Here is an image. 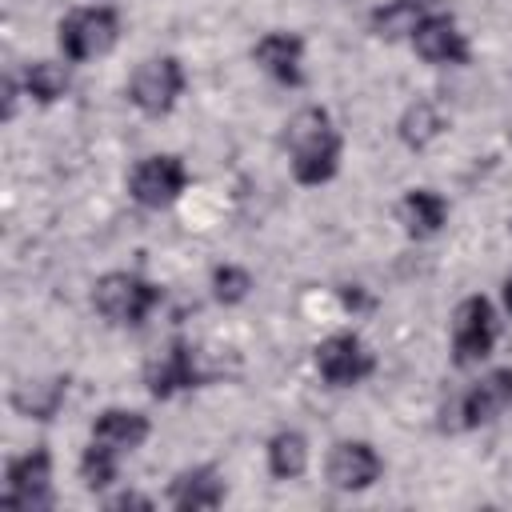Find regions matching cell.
Wrapping results in <instances>:
<instances>
[{
  "mask_svg": "<svg viewBox=\"0 0 512 512\" xmlns=\"http://www.w3.org/2000/svg\"><path fill=\"white\" fill-rule=\"evenodd\" d=\"M284 144H288V160H292V172L300 184H324L336 176V164H340V136L328 120L324 108H304L288 120V132H284Z\"/></svg>",
  "mask_w": 512,
  "mask_h": 512,
  "instance_id": "obj_1",
  "label": "cell"
},
{
  "mask_svg": "<svg viewBox=\"0 0 512 512\" xmlns=\"http://www.w3.org/2000/svg\"><path fill=\"white\" fill-rule=\"evenodd\" d=\"M92 300H96L100 316L112 324H144V316L160 304V288L132 272H108L96 284Z\"/></svg>",
  "mask_w": 512,
  "mask_h": 512,
  "instance_id": "obj_2",
  "label": "cell"
},
{
  "mask_svg": "<svg viewBox=\"0 0 512 512\" xmlns=\"http://www.w3.org/2000/svg\"><path fill=\"white\" fill-rule=\"evenodd\" d=\"M120 20L112 8H76L60 20V48L68 60H92L116 44Z\"/></svg>",
  "mask_w": 512,
  "mask_h": 512,
  "instance_id": "obj_3",
  "label": "cell"
},
{
  "mask_svg": "<svg viewBox=\"0 0 512 512\" xmlns=\"http://www.w3.org/2000/svg\"><path fill=\"white\" fill-rule=\"evenodd\" d=\"M496 344V316L484 296H468L452 316V356L460 368L480 364Z\"/></svg>",
  "mask_w": 512,
  "mask_h": 512,
  "instance_id": "obj_4",
  "label": "cell"
},
{
  "mask_svg": "<svg viewBox=\"0 0 512 512\" xmlns=\"http://www.w3.org/2000/svg\"><path fill=\"white\" fill-rule=\"evenodd\" d=\"M180 88H184V68H180V60H172V56H152V60H144V64L132 72L128 96H132V104H136L140 112L160 116V112H168V108L176 104Z\"/></svg>",
  "mask_w": 512,
  "mask_h": 512,
  "instance_id": "obj_5",
  "label": "cell"
},
{
  "mask_svg": "<svg viewBox=\"0 0 512 512\" xmlns=\"http://www.w3.org/2000/svg\"><path fill=\"white\" fill-rule=\"evenodd\" d=\"M188 184V168L180 164V156H148L132 168L128 176V188H132V200L144 204V208H164L172 204Z\"/></svg>",
  "mask_w": 512,
  "mask_h": 512,
  "instance_id": "obj_6",
  "label": "cell"
},
{
  "mask_svg": "<svg viewBox=\"0 0 512 512\" xmlns=\"http://www.w3.org/2000/svg\"><path fill=\"white\" fill-rule=\"evenodd\" d=\"M316 368H320V376H324L328 384L352 388V384H360V380L376 368V360H372V352L364 348L360 336L336 332V336H328L324 344H316Z\"/></svg>",
  "mask_w": 512,
  "mask_h": 512,
  "instance_id": "obj_7",
  "label": "cell"
},
{
  "mask_svg": "<svg viewBox=\"0 0 512 512\" xmlns=\"http://www.w3.org/2000/svg\"><path fill=\"white\" fill-rule=\"evenodd\" d=\"M52 460L48 452H28L8 464V484H4V504L12 508H48L52 504Z\"/></svg>",
  "mask_w": 512,
  "mask_h": 512,
  "instance_id": "obj_8",
  "label": "cell"
},
{
  "mask_svg": "<svg viewBox=\"0 0 512 512\" xmlns=\"http://www.w3.org/2000/svg\"><path fill=\"white\" fill-rule=\"evenodd\" d=\"M412 48L432 64H468V40L452 16H420L412 28Z\"/></svg>",
  "mask_w": 512,
  "mask_h": 512,
  "instance_id": "obj_9",
  "label": "cell"
},
{
  "mask_svg": "<svg viewBox=\"0 0 512 512\" xmlns=\"http://www.w3.org/2000/svg\"><path fill=\"white\" fill-rule=\"evenodd\" d=\"M144 380H148V392H152V396H176V392H184V388H196V384H200V368H196L192 348H188L184 340H172L160 356L148 360Z\"/></svg>",
  "mask_w": 512,
  "mask_h": 512,
  "instance_id": "obj_10",
  "label": "cell"
},
{
  "mask_svg": "<svg viewBox=\"0 0 512 512\" xmlns=\"http://www.w3.org/2000/svg\"><path fill=\"white\" fill-rule=\"evenodd\" d=\"M380 476V456L364 440H340L328 452V480L344 492H360Z\"/></svg>",
  "mask_w": 512,
  "mask_h": 512,
  "instance_id": "obj_11",
  "label": "cell"
},
{
  "mask_svg": "<svg viewBox=\"0 0 512 512\" xmlns=\"http://www.w3.org/2000/svg\"><path fill=\"white\" fill-rule=\"evenodd\" d=\"M508 408H512V368H496V372L480 376L460 400L464 424H488V420L504 416Z\"/></svg>",
  "mask_w": 512,
  "mask_h": 512,
  "instance_id": "obj_12",
  "label": "cell"
},
{
  "mask_svg": "<svg viewBox=\"0 0 512 512\" xmlns=\"http://www.w3.org/2000/svg\"><path fill=\"white\" fill-rule=\"evenodd\" d=\"M144 436H148V416L144 412H132V408H108L92 424V444H100V448H108L116 456L140 448Z\"/></svg>",
  "mask_w": 512,
  "mask_h": 512,
  "instance_id": "obj_13",
  "label": "cell"
},
{
  "mask_svg": "<svg viewBox=\"0 0 512 512\" xmlns=\"http://www.w3.org/2000/svg\"><path fill=\"white\" fill-rule=\"evenodd\" d=\"M252 56H256V64L268 72V76H276L280 84H300V64H304V44H300V36H292V32H268V36H260V44L252 48Z\"/></svg>",
  "mask_w": 512,
  "mask_h": 512,
  "instance_id": "obj_14",
  "label": "cell"
},
{
  "mask_svg": "<svg viewBox=\"0 0 512 512\" xmlns=\"http://www.w3.org/2000/svg\"><path fill=\"white\" fill-rule=\"evenodd\" d=\"M400 220L412 236H436L448 220V204H444V196H436L428 188H412L400 204Z\"/></svg>",
  "mask_w": 512,
  "mask_h": 512,
  "instance_id": "obj_15",
  "label": "cell"
},
{
  "mask_svg": "<svg viewBox=\"0 0 512 512\" xmlns=\"http://www.w3.org/2000/svg\"><path fill=\"white\" fill-rule=\"evenodd\" d=\"M224 500V480L212 468H192L180 472L172 484V504L176 508H216Z\"/></svg>",
  "mask_w": 512,
  "mask_h": 512,
  "instance_id": "obj_16",
  "label": "cell"
},
{
  "mask_svg": "<svg viewBox=\"0 0 512 512\" xmlns=\"http://www.w3.org/2000/svg\"><path fill=\"white\" fill-rule=\"evenodd\" d=\"M268 468L280 480H292L308 468V440L300 432H276L268 440Z\"/></svg>",
  "mask_w": 512,
  "mask_h": 512,
  "instance_id": "obj_17",
  "label": "cell"
},
{
  "mask_svg": "<svg viewBox=\"0 0 512 512\" xmlns=\"http://www.w3.org/2000/svg\"><path fill=\"white\" fill-rule=\"evenodd\" d=\"M24 88H28V96H36L40 104H52V100H60V96L68 92V72H64L60 64H52V60H36V64H28V72H24Z\"/></svg>",
  "mask_w": 512,
  "mask_h": 512,
  "instance_id": "obj_18",
  "label": "cell"
},
{
  "mask_svg": "<svg viewBox=\"0 0 512 512\" xmlns=\"http://www.w3.org/2000/svg\"><path fill=\"white\" fill-rule=\"evenodd\" d=\"M60 400H64V384H60V380H52V384H32L28 392H16V404H20L28 416H36V420H48Z\"/></svg>",
  "mask_w": 512,
  "mask_h": 512,
  "instance_id": "obj_19",
  "label": "cell"
},
{
  "mask_svg": "<svg viewBox=\"0 0 512 512\" xmlns=\"http://www.w3.org/2000/svg\"><path fill=\"white\" fill-rule=\"evenodd\" d=\"M116 464H120L116 452H108V448H100V444H88V452H84V460H80L84 484H88V488L112 484V480H116Z\"/></svg>",
  "mask_w": 512,
  "mask_h": 512,
  "instance_id": "obj_20",
  "label": "cell"
},
{
  "mask_svg": "<svg viewBox=\"0 0 512 512\" xmlns=\"http://www.w3.org/2000/svg\"><path fill=\"white\" fill-rule=\"evenodd\" d=\"M248 288H252V276H248L244 268H236V264H224V268L212 272V292H216V300H224V304L244 300Z\"/></svg>",
  "mask_w": 512,
  "mask_h": 512,
  "instance_id": "obj_21",
  "label": "cell"
},
{
  "mask_svg": "<svg viewBox=\"0 0 512 512\" xmlns=\"http://www.w3.org/2000/svg\"><path fill=\"white\" fill-rule=\"evenodd\" d=\"M128 504H140V508H148V500H144V496H132V492H128V496H116V500H112V508H128Z\"/></svg>",
  "mask_w": 512,
  "mask_h": 512,
  "instance_id": "obj_22",
  "label": "cell"
},
{
  "mask_svg": "<svg viewBox=\"0 0 512 512\" xmlns=\"http://www.w3.org/2000/svg\"><path fill=\"white\" fill-rule=\"evenodd\" d=\"M396 4H408V8H416V12H420V8H428V4H436V0H396Z\"/></svg>",
  "mask_w": 512,
  "mask_h": 512,
  "instance_id": "obj_23",
  "label": "cell"
},
{
  "mask_svg": "<svg viewBox=\"0 0 512 512\" xmlns=\"http://www.w3.org/2000/svg\"><path fill=\"white\" fill-rule=\"evenodd\" d=\"M504 304H508V308H512V276H508V280H504Z\"/></svg>",
  "mask_w": 512,
  "mask_h": 512,
  "instance_id": "obj_24",
  "label": "cell"
}]
</instances>
